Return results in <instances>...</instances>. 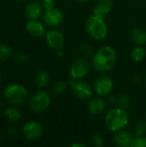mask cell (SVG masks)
I'll return each instance as SVG.
<instances>
[{
    "mask_svg": "<svg viewBox=\"0 0 146 147\" xmlns=\"http://www.w3.org/2000/svg\"><path fill=\"white\" fill-rule=\"evenodd\" d=\"M117 63V53L115 50L104 46L99 48L92 57L91 65L93 68L99 72H108L112 71Z\"/></svg>",
    "mask_w": 146,
    "mask_h": 147,
    "instance_id": "6da1fadb",
    "label": "cell"
},
{
    "mask_svg": "<svg viewBox=\"0 0 146 147\" xmlns=\"http://www.w3.org/2000/svg\"><path fill=\"white\" fill-rule=\"evenodd\" d=\"M106 127L114 133L125 129L129 124V116L126 109L116 107L108 110L104 118Z\"/></svg>",
    "mask_w": 146,
    "mask_h": 147,
    "instance_id": "7a4b0ae2",
    "label": "cell"
},
{
    "mask_svg": "<svg viewBox=\"0 0 146 147\" xmlns=\"http://www.w3.org/2000/svg\"><path fill=\"white\" fill-rule=\"evenodd\" d=\"M85 28L88 34L96 40H102L108 34V26L104 17L96 14L88 17L85 22Z\"/></svg>",
    "mask_w": 146,
    "mask_h": 147,
    "instance_id": "3957f363",
    "label": "cell"
},
{
    "mask_svg": "<svg viewBox=\"0 0 146 147\" xmlns=\"http://www.w3.org/2000/svg\"><path fill=\"white\" fill-rule=\"evenodd\" d=\"M5 99L12 104H22L28 97V90L19 84H12L4 90Z\"/></svg>",
    "mask_w": 146,
    "mask_h": 147,
    "instance_id": "277c9868",
    "label": "cell"
},
{
    "mask_svg": "<svg viewBox=\"0 0 146 147\" xmlns=\"http://www.w3.org/2000/svg\"><path fill=\"white\" fill-rule=\"evenodd\" d=\"M71 85L74 96L80 101H87L92 96V90L89 84L81 79L71 78L68 81Z\"/></svg>",
    "mask_w": 146,
    "mask_h": 147,
    "instance_id": "5b68a950",
    "label": "cell"
},
{
    "mask_svg": "<svg viewBox=\"0 0 146 147\" xmlns=\"http://www.w3.org/2000/svg\"><path fill=\"white\" fill-rule=\"evenodd\" d=\"M50 104H51V99L49 95L42 90L34 95L29 101V106L31 109L36 113L45 112L49 109Z\"/></svg>",
    "mask_w": 146,
    "mask_h": 147,
    "instance_id": "8992f818",
    "label": "cell"
},
{
    "mask_svg": "<svg viewBox=\"0 0 146 147\" xmlns=\"http://www.w3.org/2000/svg\"><path fill=\"white\" fill-rule=\"evenodd\" d=\"M90 64L85 58L76 59L70 67V76L73 79H82L88 75Z\"/></svg>",
    "mask_w": 146,
    "mask_h": 147,
    "instance_id": "52a82bcc",
    "label": "cell"
},
{
    "mask_svg": "<svg viewBox=\"0 0 146 147\" xmlns=\"http://www.w3.org/2000/svg\"><path fill=\"white\" fill-rule=\"evenodd\" d=\"M114 87V81L108 76L98 77L94 82V90L100 96H109L113 91Z\"/></svg>",
    "mask_w": 146,
    "mask_h": 147,
    "instance_id": "ba28073f",
    "label": "cell"
},
{
    "mask_svg": "<svg viewBox=\"0 0 146 147\" xmlns=\"http://www.w3.org/2000/svg\"><path fill=\"white\" fill-rule=\"evenodd\" d=\"M43 127L38 121H28L22 127V134L26 140L34 141L39 140L43 134Z\"/></svg>",
    "mask_w": 146,
    "mask_h": 147,
    "instance_id": "9c48e42d",
    "label": "cell"
},
{
    "mask_svg": "<svg viewBox=\"0 0 146 147\" xmlns=\"http://www.w3.org/2000/svg\"><path fill=\"white\" fill-rule=\"evenodd\" d=\"M46 41L50 48L59 50L65 45V35L59 30H49L46 33Z\"/></svg>",
    "mask_w": 146,
    "mask_h": 147,
    "instance_id": "30bf717a",
    "label": "cell"
},
{
    "mask_svg": "<svg viewBox=\"0 0 146 147\" xmlns=\"http://www.w3.org/2000/svg\"><path fill=\"white\" fill-rule=\"evenodd\" d=\"M43 21L49 27H59L64 22L63 12L56 8L50 10H46L43 14Z\"/></svg>",
    "mask_w": 146,
    "mask_h": 147,
    "instance_id": "8fae6325",
    "label": "cell"
},
{
    "mask_svg": "<svg viewBox=\"0 0 146 147\" xmlns=\"http://www.w3.org/2000/svg\"><path fill=\"white\" fill-rule=\"evenodd\" d=\"M135 135L131 132L126 131L125 129L116 132L114 136L113 141L115 146L120 147H131L132 142L134 139Z\"/></svg>",
    "mask_w": 146,
    "mask_h": 147,
    "instance_id": "7c38bea8",
    "label": "cell"
},
{
    "mask_svg": "<svg viewBox=\"0 0 146 147\" xmlns=\"http://www.w3.org/2000/svg\"><path fill=\"white\" fill-rule=\"evenodd\" d=\"M43 6L38 1L29 2L25 8V15L29 20H38L43 12Z\"/></svg>",
    "mask_w": 146,
    "mask_h": 147,
    "instance_id": "4fadbf2b",
    "label": "cell"
},
{
    "mask_svg": "<svg viewBox=\"0 0 146 147\" xmlns=\"http://www.w3.org/2000/svg\"><path fill=\"white\" fill-rule=\"evenodd\" d=\"M88 111L90 115H99L103 113V111L106 109V102L102 97H95L91 99L87 106Z\"/></svg>",
    "mask_w": 146,
    "mask_h": 147,
    "instance_id": "5bb4252c",
    "label": "cell"
},
{
    "mask_svg": "<svg viewBox=\"0 0 146 147\" xmlns=\"http://www.w3.org/2000/svg\"><path fill=\"white\" fill-rule=\"evenodd\" d=\"M113 6H114L113 0H98L94 8L93 14L105 17L112 11Z\"/></svg>",
    "mask_w": 146,
    "mask_h": 147,
    "instance_id": "9a60e30c",
    "label": "cell"
},
{
    "mask_svg": "<svg viewBox=\"0 0 146 147\" xmlns=\"http://www.w3.org/2000/svg\"><path fill=\"white\" fill-rule=\"evenodd\" d=\"M26 30L30 35L34 37H40L46 33L44 24L37 20H30L26 24Z\"/></svg>",
    "mask_w": 146,
    "mask_h": 147,
    "instance_id": "2e32d148",
    "label": "cell"
},
{
    "mask_svg": "<svg viewBox=\"0 0 146 147\" xmlns=\"http://www.w3.org/2000/svg\"><path fill=\"white\" fill-rule=\"evenodd\" d=\"M133 41L137 46H145L146 44V30L142 28H134L131 32Z\"/></svg>",
    "mask_w": 146,
    "mask_h": 147,
    "instance_id": "e0dca14e",
    "label": "cell"
},
{
    "mask_svg": "<svg viewBox=\"0 0 146 147\" xmlns=\"http://www.w3.org/2000/svg\"><path fill=\"white\" fill-rule=\"evenodd\" d=\"M3 115L8 121H12V122L18 121L22 119L21 111L15 108H8V109H4Z\"/></svg>",
    "mask_w": 146,
    "mask_h": 147,
    "instance_id": "ac0fdd59",
    "label": "cell"
},
{
    "mask_svg": "<svg viewBox=\"0 0 146 147\" xmlns=\"http://www.w3.org/2000/svg\"><path fill=\"white\" fill-rule=\"evenodd\" d=\"M49 82H50V76L46 71L41 70L37 72L35 76V84L37 87L44 88L49 84Z\"/></svg>",
    "mask_w": 146,
    "mask_h": 147,
    "instance_id": "d6986e66",
    "label": "cell"
},
{
    "mask_svg": "<svg viewBox=\"0 0 146 147\" xmlns=\"http://www.w3.org/2000/svg\"><path fill=\"white\" fill-rule=\"evenodd\" d=\"M131 56L133 61L139 63L142 62L146 57V50L143 47V46H136L132 53H131Z\"/></svg>",
    "mask_w": 146,
    "mask_h": 147,
    "instance_id": "ffe728a7",
    "label": "cell"
},
{
    "mask_svg": "<svg viewBox=\"0 0 146 147\" xmlns=\"http://www.w3.org/2000/svg\"><path fill=\"white\" fill-rule=\"evenodd\" d=\"M67 83H65V81L59 80L58 82H56L52 89V91L54 95L56 96H60L62 94H64L66 90H67Z\"/></svg>",
    "mask_w": 146,
    "mask_h": 147,
    "instance_id": "44dd1931",
    "label": "cell"
},
{
    "mask_svg": "<svg viewBox=\"0 0 146 147\" xmlns=\"http://www.w3.org/2000/svg\"><path fill=\"white\" fill-rule=\"evenodd\" d=\"M117 104L119 105V107L124 109H128L131 106V97L129 96V95L124 93L121 94L119 97H118V102Z\"/></svg>",
    "mask_w": 146,
    "mask_h": 147,
    "instance_id": "7402d4cb",
    "label": "cell"
},
{
    "mask_svg": "<svg viewBox=\"0 0 146 147\" xmlns=\"http://www.w3.org/2000/svg\"><path fill=\"white\" fill-rule=\"evenodd\" d=\"M134 135L135 136L146 135V121H140L135 125Z\"/></svg>",
    "mask_w": 146,
    "mask_h": 147,
    "instance_id": "603a6c76",
    "label": "cell"
},
{
    "mask_svg": "<svg viewBox=\"0 0 146 147\" xmlns=\"http://www.w3.org/2000/svg\"><path fill=\"white\" fill-rule=\"evenodd\" d=\"M11 56V49L9 47L0 44V60H7Z\"/></svg>",
    "mask_w": 146,
    "mask_h": 147,
    "instance_id": "cb8c5ba5",
    "label": "cell"
},
{
    "mask_svg": "<svg viewBox=\"0 0 146 147\" xmlns=\"http://www.w3.org/2000/svg\"><path fill=\"white\" fill-rule=\"evenodd\" d=\"M131 147H146V136H135Z\"/></svg>",
    "mask_w": 146,
    "mask_h": 147,
    "instance_id": "d4e9b609",
    "label": "cell"
},
{
    "mask_svg": "<svg viewBox=\"0 0 146 147\" xmlns=\"http://www.w3.org/2000/svg\"><path fill=\"white\" fill-rule=\"evenodd\" d=\"M79 52L84 57H89L92 53V47L87 43H82L79 46Z\"/></svg>",
    "mask_w": 146,
    "mask_h": 147,
    "instance_id": "484cf974",
    "label": "cell"
},
{
    "mask_svg": "<svg viewBox=\"0 0 146 147\" xmlns=\"http://www.w3.org/2000/svg\"><path fill=\"white\" fill-rule=\"evenodd\" d=\"M91 141H92L93 146L96 147H102L104 145V140H103L102 136L98 134H95L92 135Z\"/></svg>",
    "mask_w": 146,
    "mask_h": 147,
    "instance_id": "4316f807",
    "label": "cell"
},
{
    "mask_svg": "<svg viewBox=\"0 0 146 147\" xmlns=\"http://www.w3.org/2000/svg\"><path fill=\"white\" fill-rule=\"evenodd\" d=\"M28 55L25 53H22V52H17L14 54V57L13 59H15V62L17 63H24L28 60Z\"/></svg>",
    "mask_w": 146,
    "mask_h": 147,
    "instance_id": "83f0119b",
    "label": "cell"
},
{
    "mask_svg": "<svg viewBox=\"0 0 146 147\" xmlns=\"http://www.w3.org/2000/svg\"><path fill=\"white\" fill-rule=\"evenodd\" d=\"M41 4L45 10H50L55 8V2L54 0H42Z\"/></svg>",
    "mask_w": 146,
    "mask_h": 147,
    "instance_id": "f1b7e54d",
    "label": "cell"
},
{
    "mask_svg": "<svg viewBox=\"0 0 146 147\" xmlns=\"http://www.w3.org/2000/svg\"><path fill=\"white\" fill-rule=\"evenodd\" d=\"M7 134H8V135H9V137L14 138V137H15V136L17 135V134H18V129L15 128V127H10V128L7 131Z\"/></svg>",
    "mask_w": 146,
    "mask_h": 147,
    "instance_id": "f546056e",
    "label": "cell"
},
{
    "mask_svg": "<svg viewBox=\"0 0 146 147\" xmlns=\"http://www.w3.org/2000/svg\"><path fill=\"white\" fill-rule=\"evenodd\" d=\"M108 102H109L111 104H113V105L117 104V102H118V97H116L115 96H109V97H108Z\"/></svg>",
    "mask_w": 146,
    "mask_h": 147,
    "instance_id": "4dcf8cb0",
    "label": "cell"
},
{
    "mask_svg": "<svg viewBox=\"0 0 146 147\" xmlns=\"http://www.w3.org/2000/svg\"><path fill=\"white\" fill-rule=\"evenodd\" d=\"M87 146L86 144L83 143V142H74L72 144H70L69 146L71 147H85Z\"/></svg>",
    "mask_w": 146,
    "mask_h": 147,
    "instance_id": "1f68e13d",
    "label": "cell"
},
{
    "mask_svg": "<svg viewBox=\"0 0 146 147\" xmlns=\"http://www.w3.org/2000/svg\"><path fill=\"white\" fill-rule=\"evenodd\" d=\"M141 80H142V77L140 76V75H139V74H137V75H135L134 77H133V81L135 82V83H140L141 82Z\"/></svg>",
    "mask_w": 146,
    "mask_h": 147,
    "instance_id": "d6a6232c",
    "label": "cell"
},
{
    "mask_svg": "<svg viewBox=\"0 0 146 147\" xmlns=\"http://www.w3.org/2000/svg\"><path fill=\"white\" fill-rule=\"evenodd\" d=\"M64 52H63V50L62 49H59V50H57V56L59 57V58H62L63 56H64Z\"/></svg>",
    "mask_w": 146,
    "mask_h": 147,
    "instance_id": "836d02e7",
    "label": "cell"
},
{
    "mask_svg": "<svg viewBox=\"0 0 146 147\" xmlns=\"http://www.w3.org/2000/svg\"><path fill=\"white\" fill-rule=\"evenodd\" d=\"M76 1H77V2H79V3H88L89 0H76Z\"/></svg>",
    "mask_w": 146,
    "mask_h": 147,
    "instance_id": "e575fe53",
    "label": "cell"
},
{
    "mask_svg": "<svg viewBox=\"0 0 146 147\" xmlns=\"http://www.w3.org/2000/svg\"><path fill=\"white\" fill-rule=\"evenodd\" d=\"M14 1H15V3H22L23 0H14Z\"/></svg>",
    "mask_w": 146,
    "mask_h": 147,
    "instance_id": "d590c367",
    "label": "cell"
},
{
    "mask_svg": "<svg viewBox=\"0 0 146 147\" xmlns=\"http://www.w3.org/2000/svg\"><path fill=\"white\" fill-rule=\"evenodd\" d=\"M0 82H1V76H0Z\"/></svg>",
    "mask_w": 146,
    "mask_h": 147,
    "instance_id": "8d00e7d4",
    "label": "cell"
}]
</instances>
